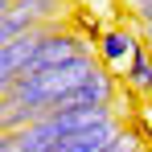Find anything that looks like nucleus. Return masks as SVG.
Wrapping results in <instances>:
<instances>
[{"label":"nucleus","mask_w":152,"mask_h":152,"mask_svg":"<svg viewBox=\"0 0 152 152\" xmlns=\"http://www.w3.org/2000/svg\"><path fill=\"white\" fill-rule=\"evenodd\" d=\"M124 82L136 91V95H152V50H148V41H144V37H136V41H132Z\"/></svg>","instance_id":"2"},{"label":"nucleus","mask_w":152,"mask_h":152,"mask_svg":"<svg viewBox=\"0 0 152 152\" xmlns=\"http://www.w3.org/2000/svg\"><path fill=\"white\" fill-rule=\"evenodd\" d=\"M132 33H124V29H111V33H103V41H99V53L107 58V62H119V58H127L132 53Z\"/></svg>","instance_id":"3"},{"label":"nucleus","mask_w":152,"mask_h":152,"mask_svg":"<svg viewBox=\"0 0 152 152\" xmlns=\"http://www.w3.org/2000/svg\"><path fill=\"white\" fill-rule=\"evenodd\" d=\"M103 152H144V148H140V136L124 127V132H119V136H115V140H111V144H107Z\"/></svg>","instance_id":"4"},{"label":"nucleus","mask_w":152,"mask_h":152,"mask_svg":"<svg viewBox=\"0 0 152 152\" xmlns=\"http://www.w3.org/2000/svg\"><path fill=\"white\" fill-rule=\"evenodd\" d=\"M119 132H124V119H119V111H115V115H107V119H99V124L78 127V132H70V136L53 140L45 152H103Z\"/></svg>","instance_id":"1"},{"label":"nucleus","mask_w":152,"mask_h":152,"mask_svg":"<svg viewBox=\"0 0 152 152\" xmlns=\"http://www.w3.org/2000/svg\"><path fill=\"white\" fill-rule=\"evenodd\" d=\"M140 37L148 41V50H152V21H140Z\"/></svg>","instance_id":"5"}]
</instances>
